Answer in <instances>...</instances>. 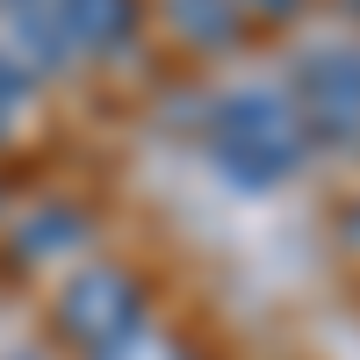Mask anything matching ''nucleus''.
I'll return each mask as SVG.
<instances>
[{
  "label": "nucleus",
  "mask_w": 360,
  "mask_h": 360,
  "mask_svg": "<svg viewBox=\"0 0 360 360\" xmlns=\"http://www.w3.org/2000/svg\"><path fill=\"white\" fill-rule=\"evenodd\" d=\"M217 152L238 180H281L295 166V152H303V123L274 94H238L217 115Z\"/></svg>",
  "instance_id": "f257e3e1"
},
{
  "label": "nucleus",
  "mask_w": 360,
  "mask_h": 360,
  "mask_svg": "<svg viewBox=\"0 0 360 360\" xmlns=\"http://www.w3.org/2000/svg\"><path fill=\"white\" fill-rule=\"evenodd\" d=\"M295 123L317 137H360V44H324L295 65Z\"/></svg>",
  "instance_id": "f03ea898"
},
{
  "label": "nucleus",
  "mask_w": 360,
  "mask_h": 360,
  "mask_svg": "<svg viewBox=\"0 0 360 360\" xmlns=\"http://www.w3.org/2000/svg\"><path fill=\"white\" fill-rule=\"evenodd\" d=\"M58 317H65V332L79 346H115L137 332L144 317V288L137 274H115V266H101V274H79L65 281V295H58Z\"/></svg>",
  "instance_id": "7ed1b4c3"
},
{
  "label": "nucleus",
  "mask_w": 360,
  "mask_h": 360,
  "mask_svg": "<svg viewBox=\"0 0 360 360\" xmlns=\"http://www.w3.org/2000/svg\"><path fill=\"white\" fill-rule=\"evenodd\" d=\"M137 0H51L44 8V44H72V51H108L115 37H130Z\"/></svg>",
  "instance_id": "20e7f679"
},
{
  "label": "nucleus",
  "mask_w": 360,
  "mask_h": 360,
  "mask_svg": "<svg viewBox=\"0 0 360 360\" xmlns=\"http://www.w3.org/2000/svg\"><path fill=\"white\" fill-rule=\"evenodd\" d=\"M238 8H259V15H295V0H238Z\"/></svg>",
  "instance_id": "39448f33"
},
{
  "label": "nucleus",
  "mask_w": 360,
  "mask_h": 360,
  "mask_svg": "<svg viewBox=\"0 0 360 360\" xmlns=\"http://www.w3.org/2000/svg\"><path fill=\"white\" fill-rule=\"evenodd\" d=\"M346 8H353V15H360V0H346Z\"/></svg>",
  "instance_id": "423d86ee"
}]
</instances>
